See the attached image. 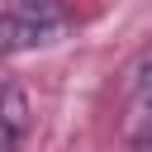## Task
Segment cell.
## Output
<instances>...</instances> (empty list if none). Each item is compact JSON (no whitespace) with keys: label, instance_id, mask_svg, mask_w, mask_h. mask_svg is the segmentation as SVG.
<instances>
[{"label":"cell","instance_id":"cell-1","mask_svg":"<svg viewBox=\"0 0 152 152\" xmlns=\"http://www.w3.org/2000/svg\"><path fill=\"white\" fill-rule=\"evenodd\" d=\"M57 28V10L52 0H24L14 10H0V57L28 52L38 43H48Z\"/></svg>","mask_w":152,"mask_h":152},{"label":"cell","instance_id":"cell-2","mask_svg":"<svg viewBox=\"0 0 152 152\" xmlns=\"http://www.w3.org/2000/svg\"><path fill=\"white\" fill-rule=\"evenodd\" d=\"M147 66H152V57L147 52H138L133 62H128V71H124V109H128V133H133V142L138 138H147Z\"/></svg>","mask_w":152,"mask_h":152},{"label":"cell","instance_id":"cell-3","mask_svg":"<svg viewBox=\"0 0 152 152\" xmlns=\"http://www.w3.org/2000/svg\"><path fill=\"white\" fill-rule=\"evenodd\" d=\"M0 128L10 138H24V128H28V100H24L19 86H5L0 90Z\"/></svg>","mask_w":152,"mask_h":152},{"label":"cell","instance_id":"cell-4","mask_svg":"<svg viewBox=\"0 0 152 152\" xmlns=\"http://www.w3.org/2000/svg\"><path fill=\"white\" fill-rule=\"evenodd\" d=\"M14 147H19V138H10V133L0 128V152H14Z\"/></svg>","mask_w":152,"mask_h":152},{"label":"cell","instance_id":"cell-5","mask_svg":"<svg viewBox=\"0 0 152 152\" xmlns=\"http://www.w3.org/2000/svg\"><path fill=\"white\" fill-rule=\"evenodd\" d=\"M133 152H152V142H147V138H138V142H133Z\"/></svg>","mask_w":152,"mask_h":152}]
</instances>
